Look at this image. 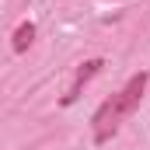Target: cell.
<instances>
[{"label":"cell","mask_w":150,"mask_h":150,"mask_svg":"<svg viewBox=\"0 0 150 150\" xmlns=\"http://www.w3.org/2000/svg\"><path fill=\"white\" fill-rule=\"evenodd\" d=\"M147 80H150L147 70L133 74L129 80H126V87H122L119 94L105 98V101L98 105V112H94V119H91L94 143H108L115 133H119V126H122L129 115L136 112V105H140V98H143V91H147Z\"/></svg>","instance_id":"1"},{"label":"cell","mask_w":150,"mask_h":150,"mask_svg":"<svg viewBox=\"0 0 150 150\" xmlns=\"http://www.w3.org/2000/svg\"><path fill=\"white\" fill-rule=\"evenodd\" d=\"M101 67H105V59H84L80 70H77V77H74V84H70V91L63 94V105H74L77 98H80V91H84V84H87L91 77H98Z\"/></svg>","instance_id":"2"},{"label":"cell","mask_w":150,"mask_h":150,"mask_svg":"<svg viewBox=\"0 0 150 150\" xmlns=\"http://www.w3.org/2000/svg\"><path fill=\"white\" fill-rule=\"evenodd\" d=\"M32 38H35V25H32V21H21V25L14 28V42H11L14 52H25V49L32 45Z\"/></svg>","instance_id":"3"}]
</instances>
